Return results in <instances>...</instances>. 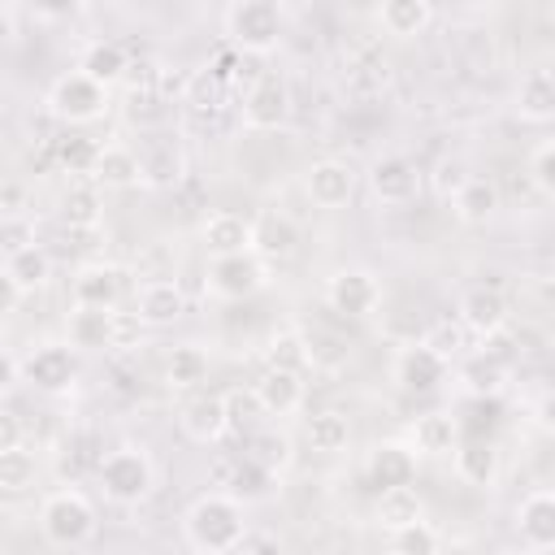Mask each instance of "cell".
I'll return each mask as SVG.
<instances>
[{"instance_id": "7dc6e473", "label": "cell", "mask_w": 555, "mask_h": 555, "mask_svg": "<svg viewBox=\"0 0 555 555\" xmlns=\"http://www.w3.org/2000/svg\"><path fill=\"white\" fill-rule=\"evenodd\" d=\"M35 17H48V22H61V17H74L82 9V0H26Z\"/></svg>"}, {"instance_id": "60d3db41", "label": "cell", "mask_w": 555, "mask_h": 555, "mask_svg": "<svg viewBox=\"0 0 555 555\" xmlns=\"http://www.w3.org/2000/svg\"><path fill=\"white\" fill-rule=\"evenodd\" d=\"M264 364L304 373V369L312 364V360H308V343H304V334H295V330H278V334L269 338V347H264Z\"/></svg>"}, {"instance_id": "8992f818", "label": "cell", "mask_w": 555, "mask_h": 555, "mask_svg": "<svg viewBox=\"0 0 555 555\" xmlns=\"http://www.w3.org/2000/svg\"><path fill=\"white\" fill-rule=\"evenodd\" d=\"M48 113L61 121V126H91L108 113V87L87 78L82 69H69L61 74L52 87H48Z\"/></svg>"}, {"instance_id": "5b68a950", "label": "cell", "mask_w": 555, "mask_h": 555, "mask_svg": "<svg viewBox=\"0 0 555 555\" xmlns=\"http://www.w3.org/2000/svg\"><path fill=\"white\" fill-rule=\"evenodd\" d=\"M17 373H22V382L35 386L39 395L61 399V395H69V390L78 386L82 360H78V347H69V343H39V347H30V351L17 360Z\"/></svg>"}, {"instance_id": "f546056e", "label": "cell", "mask_w": 555, "mask_h": 555, "mask_svg": "<svg viewBox=\"0 0 555 555\" xmlns=\"http://www.w3.org/2000/svg\"><path fill=\"white\" fill-rule=\"evenodd\" d=\"M455 377H460L464 395H499L503 382H507V364H503L494 351L481 347V351H468V356L460 360Z\"/></svg>"}, {"instance_id": "7bdbcfd3", "label": "cell", "mask_w": 555, "mask_h": 555, "mask_svg": "<svg viewBox=\"0 0 555 555\" xmlns=\"http://www.w3.org/2000/svg\"><path fill=\"white\" fill-rule=\"evenodd\" d=\"M95 152H100V143L87 139V134H65V139L56 143V160H61V169H69V173H78V178H91Z\"/></svg>"}, {"instance_id": "ac0fdd59", "label": "cell", "mask_w": 555, "mask_h": 555, "mask_svg": "<svg viewBox=\"0 0 555 555\" xmlns=\"http://www.w3.org/2000/svg\"><path fill=\"white\" fill-rule=\"evenodd\" d=\"M451 464H455V477L473 490H490L499 481V447L494 438H481V434H460L455 447H451Z\"/></svg>"}, {"instance_id": "836d02e7", "label": "cell", "mask_w": 555, "mask_h": 555, "mask_svg": "<svg viewBox=\"0 0 555 555\" xmlns=\"http://www.w3.org/2000/svg\"><path fill=\"white\" fill-rule=\"evenodd\" d=\"M39 481V455L22 442L0 447V494H26Z\"/></svg>"}, {"instance_id": "6da1fadb", "label": "cell", "mask_w": 555, "mask_h": 555, "mask_svg": "<svg viewBox=\"0 0 555 555\" xmlns=\"http://www.w3.org/2000/svg\"><path fill=\"white\" fill-rule=\"evenodd\" d=\"M243 512H247V507H243L234 494H225V490L199 494V499L186 507V516H182V538H186V546L199 551V555H225V551H234V542H238L243 529H247V516H243Z\"/></svg>"}, {"instance_id": "f35d334b", "label": "cell", "mask_w": 555, "mask_h": 555, "mask_svg": "<svg viewBox=\"0 0 555 555\" xmlns=\"http://www.w3.org/2000/svg\"><path fill=\"white\" fill-rule=\"evenodd\" d=\"M499 421H503V403H499V395H464V403H460V412H455L460 434L494 438Z\"/></svg>"}, {"instance_id": "681fc988", "label": "cell", "mask_w": 555, "mask_h": 555, "mask_svg": "<svg viewBox=\"0 0 555 555\" xmlns=\"http://www.w3.org/2000/svg\"><path fill=\"white\" fill-rule=\"evenodd\" d=\"M282 542L273 538V533H251V529H243V538L234 542V551L238 555H251V551H278Z\"/></svg>"}, {"instance_id": "8fae6325", "label": "cell", "mask_w": 555, "mask_h": 555, "mask_svg": "<svg viewBox=\"0 0 555 555\" xmlns=\"http://www.w3.org/2000/svg\"><path fill=\"white\" fill-rule=\"evenodd\" d=\"M325 304L351 321L373 317L382 308V282L373 269H334L325 278Z\"/></svg>"}, {"instance_id": "816d5d0a", "label": "cell", "mask_w": 555, "mask_h": 555, "mask_svg": "<svg viewBox=\"0 0 555 555\" xmlns=\"http://www.w3.org/2000/svg\"><path fill=\"white\" fill-rule=\"evenodd\" d=\"M17 299H22V291H17V282L9 278V269L0 264V317H4V312H13V308H17Z\"/></svg>"}, {"instance_id": "d590c367", "label": "cell", "mask_w": 555, "mask_h": 555, "mask_svg": "<svg viewBox=\"0 0 555 555\" xmlns=\"http://www.w3.org/2000/svg\"><path fill=\"white\" fill-rule=\"evenodd\" d=\"M421 516H425V503H421V494H416V481L377 494V525H382L386 533H395V529H403V525H412V520H421Z\"/></svg>"}, {"instance_id": "b9f144b4", "label": "cell", "mask_w": 555, "mask_h": 555, "mask_svg": "<svg viewBox=\"0 0 555 555\" xmlns=\"http://www.w3.org/2000/svg\"><path fill=\"white\" fill-rule=\"evenodd\" d=\"M390 546H395L399 555H434V551L442 546V538H438V529L421 516V520H412V525L395 529V533H390Z\"/></svg>"}, {"instance_id": "44dd1931", "label": "cell", "mask_w": 555, "mask_h": 555, "mask_svg": "<svg viewBox=\"0 0 555 555\" xmlns=\"http://www.w3.org/2000/svg\"><path fill=\"white\" fill-rule=\"evenodd\" d=\"M221 490L234 494L243 507L269 503V499L278 494V473L264 468V464L251 460V455H234V460H230V473H225V481H221Z\"/></svg>"}, {"instance_id": "ffe728a7", "label": "cell", "mask_w": 555, "mask_h": 555, "mask_svg": "<svg viewBox=\"0 0 555 555\" xmlns=\"http://www.w3.org/2000/svg\"><path fill=\"white\" fill-rule=\"evenodd\" d=\"M126 295V273L117 264L91 260L74 273V304H91V308H117Z\"/></svg>"}, {"instance_id": "d6a6232c", "label": "cell", "mask_w": 555, "mask_h": 555, "mask_svg": "<svg viewBox=\"0 0 555 555\" xmlns=\"http://www.w3.org/2000/svg\"><path fill=\"white\" fill-rule=\"evenodd\" d=\"M429 17H434V4H429V0H382V4H377V22H382V30L395 35V39L421 35V30L429 26Z\"/></svg>"}, {"instance_id": "c3c4849f", "label": "cell", "mask_w": 555, "mask_h": 555, "mask_svg": "<svg viewBox=\"0 0 555 555\" xmlns=\"http://www.w3.org/2000/svg\"><path fill=\"white\" fill-rule=\"evenodd\" d=\"M22 243H35V234H30V225L17 217V221H0V247L4 251H13V247H22Z\"/></svg>"}, {"instance_id": "8d00e7d4", "label": "cell", "mask_w": 555, "mask_h": 555, "mask_svg": "<svg viewBox=\"0 0 555 555\" xmlns=\"http://www.w3.org/2000/svg\"><path fill=\"white\" fill-rule=\"evenodd\" d=\"M186 173V160L173 143H152L147 152H139V182L143 186H173Z\"/></svg>"}, {"instance_id": "d6986e66", "label": "cell", "mask_w": 555, "mask_h": 555, "mask_svg": "<svg viewBox=\"0 0 555 555\" xmlns=\"http://www.w3.org/2000/svg\"><path fill=\"white\" fill-rule=\"evenodd\" d=\"M364 481L373 494L395 490V486H412L416 481V451L412 442H377L364 460Z\"/></svg>"}, {"instance_id": "e575fe53", "label": "cell", "mask_w": 555, "mask_h": 555, "mask_svg": "<svg viewBox=\"0 0 555 555\" xmlns=\"http://www.w3.org/2000/svg\"><path fill=\"white\" fill-rule=\"evenodd\" d=\"M165 382L173 390H199L208 382V351L195 343H182L165 356Z\"/></svg>"}, {"instance_id": "f907efd6", "label": "cell", "mask_w": 555, "mask_h": 555, "mask_svg": "<svg viewBox=\"0 0 555 555\" xmlns=\"http://www.w3.org/2000/svg\"><path fill=\"white\" fill-rule=\"evenodd\" d=\"M17 382H22V373H17V360H13V356H9V347L0 343V399H4V395H9Z\"/></svg>"}, {"instance_id": "e0dca14e", "label": "cell", "mask_w": 555, "mask_h": 555, "mask_svg": "<svg viewBox=\"0 0 555 555\" xmlns=\"http://www.w3.org/2000/svg\"><path fill=\"white\" fill-rule=\"evenodd\" d=\"M130 312L139 317V325L165 330V325H173L186 312V295H182V286L173 278H147V282H139Z\"/></svg>"}, {"instance_id": "603a6c76", "label": "cell", "mask_w": 555, "mask_h": 555, "mask_svg": "<svg viewBox=\"0 0 555 555\" xmlns=\"http://www.w3.org/2000/svg\"><path fill=\"white\" fill-rule=\"evenodd\" d=\"M516 117L529 126H546L555 117V74L546 65L525 69L516 82Z\"/></svg>"}, {"instance_id": "277c9868", "label": "cell", "mask_w": 555, "mask_h": 555, "mask_svg": "<svg viewBox=\"0 0 555 555\" xmlns=\"http://www.w3.org/2000/svg\"><path fill=\"white\" fill-rule=\"evenodd\" d=\"M286 9L282 0H234L225 9V39L247 56H269L282 43Z\"/></svg>"}, {"instance_id": "7c38bea8", "label": "cell", "mask_w": 555, "mask_h": 555, "mask_svg": "<svg viewBox=\"0 0 555 555\" xmlns=\"http://www.w3.org/2000/svg\"><path fill=\"white\" fill-rule=\"evenodd\" d=\"M178 425L195 447H217L234 425L230 421V395H212V390L191 395L178 412Z\"/></svg>"}, {"instance_id": "ba28073f", "label": "cell", "mask_w": 555, "mask_h": 555, "mask_svg": "<svg viewBox=\"0 0 555 555\" xmlns=\"http://www.w3.org/2000/svg\"><path fill=\"white\" fill-rule=\"evenodd\" d=\"M390 377H395V386H399L403 395L425 399V395H438V390L447 386V377H451V360H447L442 351H434L425 338H408V343L395 351Z\"/></svg>"}, {"instance_id": "d4e9b609", "label": "cell", "mask_w": 555, "mask_h": 555, "mask_svg": "<svg viewBox=\"0 0 555 555\" xmlns=\"http://www.w3.org/2000/svg\"><path fill=\"white\" fill-rule=\"evenodd\" d=\"M91 182L104 191H126L139 186V152L126 143H100L95 165H91Z\"/></svg>"}, {"instance_id": "4316f807", "label": "cell", "mask_w": 555, "mask_h": 555, "mask_svg": "<svg viewBox=\"0 0 555 555\" xmlns=\"http://www.w3.org/2000/svg\"><path fill=\"white\" fill-rule=\"evenodd\" d=\"M447 199H451V208H455V217H460L464 225H486V221L494 217V208H499V186H494L490 178L468 173Z\"/></svg>"}, {"instance_id": "3957f363", "label": "cell", "mask_w": 555, "mask_h": 555, "mask_svg": "<svg viewBox=\"0 0 555 555\" xmlns=\"http://www.w3.org/2000/svg\"><path fill=\"white\" fill-rule=\"evenodd\" d=\"M95 486H100V494H104L113 507H134V503H143V499L152 494V486H156V464H152V455H147L143 447L121 442V447H113V451L100 455V464H95Z\"/></svg>"}, {"instance_id": "74e56055", "label": "cell", "mask_w": 555, "mask_h": 555, "mask_svg": "<svg viewBox=\"0 0 555 555\" xmlns=\"http://www.w3.org/2000/svg\"><path fill=\"white\" fill-rule=\"evenodd\" d=\"M61 217H65L69 230H95L100 217H104L100 186H95V182H74V186L61 195Z\"/></svg>"}, {"instance_id": "9a60e30c", "label": "cell", "mask_w": 555, "mask_h": 555, "mask_svg": "<svg viewBox=\"0 0 555 555\" xmlns=\"http://www.w3.org/2000/svg\"><path fill=\"white\" fill-rule=\"evenodd\" d=\"M304 395H308V386H304V373H295V369L264 364V373L251 382V403L264 416H295L304 408Z\"/></svg>"}, {"instance_id": "7402d4cb", "label": "cell", "mask_w": 555, "mask_h": 555, "mask_svg": "<svg viewBox=\"0 0 555 555\" xmlns=\"http://www.w3.org/2000/svg\"><path fill=\"white\" fill-rule=\"evenodd\" d=\"M113 330H117V308L74 304V312L65 321L69 347H78V351H108L113 347Z\"/></svg>"}, {"instance_id": "ab89813d", "label": "cell", "mask_w": 555, "mask_h": 555, "mask_svg": "<svg viewBox=\"0 0 555 555\" xmlns=\"http://www.w3.org/2000/svg\"><path fill=\"white\" fill-rule=\"evenodd\" d=\"M243 455H251V460H260L264 468H273L278 477L295 464V442L286 438V434H278V429H260V434H251L247 438V451Z\"/></svg>"}, {"instance_id": "1f68e13d", "label": "cell", "mask_w": 555, "mask_h": 555, "mask_svg": "<svg viewBox=\"0 0 555 555\" xmlns=\"http://www.w3.org/2000/svg\"><path fill=\"white\" fill-rule=\"evenodd\" d=\"M455 438H460L455 412H425L412 425V451L416 455H451Z\"/></svg>"}, {"instance_id": "2e32d148", "label": "cell", "mask_w": 555, "mask_h": 555, "mask_svg": "<svg viewBox=\"0 0 555 555\" xmlns=\"http://www.w3.org/2000/svg\"><path fill=\"white\" fill-rule=\"evenodd\" d=\"M516 533H520V546L533 555L555 546V490L551 486H538L516 503Z\"/></svg>"}, {"instance_id": "7a4b0ae2", "label": "cell", "mask_w": 555, "mask_h": 555, "mask_svg": "<svg viewBox=\"0 0 555 555\" xmlns=\"http://www.w3.org/2000/svg\"><path fill=\"white\" fill-rule=\"evenodd\" d=\"M95 529H100V512H95V503L82 490L61 486V490L43 494V503H39V533H43L48 546L82 551L95 538Z\"/></svg>"}, {"instance_id": "30bf717a", "label": "cell", "mask_w": 555, "mask_h": 555, "mask_svg": "<svg viewBox=\"0 0 555 555\" xmlns=\"http://www.w3.org/2000/svg\"><path fill=\"white\" fill-rule=\"evenodd\" d=\"M369 195L377 199V204H386V208H403V204H412L416 195H421V169H416V160L412 156H403V152H382L373 165H369Z\"/></svg>"}, {"instance_id": "4dcf8cb0", "label": "cell", "mask_w": 555, "mask_h": 555, "mask_svg": "<svg viewBox=\"0 0 555 555\" xmlns=\"http://www.w3.org/2000/svg\"><path fill=\"white\" fill-rule=\"evenodd\" d=\"M304 438H308L312 451L338 455V451H347V442H351V421H347V412H338V408L312 412V416L304 421Z\"/></svg>"}, {"instance_id": "bcb514c9", "label": "cell", "mask_w": 555, "mask_h": 555, "mask_svg": "<svg viewBox=\"0 0 555 555\" xmlns=\"http://www.w3.org/2000/svg\"><path fill=\"white\" fill-rule=\"evenodd\" d=\"M464 178H468V173H464V165H460V160H451V156H442V160L434 165V186H438V195H451Z\"/></svg>"}, {"instance_id": "f1b7e54d", "label": "cell", "mask_w": 555, "mask_h": 555, "mask_svg": "<svg viewBox=\"0 0 555 555\" xmlns=\"http://www.w3.org/2000/svg\"><path fill=\"white\" fill-rule=\"evenodd\" d=\"M4 269L17 282L22 295H35V291H43L52 282V256L39 243H22V247L4 251Z\"/></svg>"}, {"instance_id": "cb8c5ba5", "label": "cell", "mask_w": 555, "mask_h": 555, "mask_svg": "<svg viewBox=\"0 0 555 555\" xmlns=\"http://www.w3.org/2000/svg\"><path fill=\"white\" fill-rule=\"evenodd\" d=\"M299 247V225L286 217V212H260L251 221V251L260 260H291Z\"/></svg>"}, {"instance_id": "484cf974", "label": "cell", "mask_w": 555, "mask_h": 555, "mask_svg": "<svg viewBox=\"0 0 555 555\" xmlns=\"http://www.w3.org/2000/svg\"><path fill=\"white\" fill-rule=\"evenodd\" d=\"M199 243H204L208 256L247 251V247H251V221L238 217V212H230V208H221V212L204 217V225H199Z\"/></svg>"}, {"instance_id": "4fadbf2b", "label": "cell", "mask_w": 555, "mask_h": 555, "mask_svg": "<svg viewBox=\"0 0 555 555\" xmlns=\"http://www.w3.org/2000/svg\"><path fill=\"white\" fill-rule=\"evenodd\" d=\"M507 317H512V308H507V295L499 291V286H468L464 295H460V304H455V321L468 330V334H477V338H494V334H503L507 330Z\"/></svg>"}, {"instance_id": "ee69618b", "label": "cell", "mask_w": 555, "mask_h": 555, "mask_svg": "<svg viewBox=\"0 0 555 555\" xmlns=\"http://www.w3.org/2000/svg\"><path fill=\"white\" fill-rule=\"evenodd\" d=\"M529 182H533V191H538L542 199L555 195V143H551V139H542V143L529 152Z\"/></svg>"}, {"instance_id": "5bb4252c", "label": "cell", "mask_w": 555, "mask_h": 555, "mask_svg": "<svg viewBox=\"0 0 555 555\" xmlns=\"http://www.w3.org/2000/svg\"><path fill=\"white\" fill-rule=\"evenodd\" d=\"M304 191H308V199L317 208H330V212L334 208H347L351 195H356V169L347 160H338V156H321V160L308 165Z\"/></svg>"}, {"instance_id": "83f0119b", "label": "cell", "mask_w": 555, "mask_h": 555, "mask_svg": "<svg viewBox=\"0 0 555 555\" xmlns=\"http://www.w3.org/2000/svg\"><path fill=\"white\" fill-rule=\"evenodd\" d=\"M78 69H82L87 78L113 87V82L126 78L130 56H126V48H121L117 39H91V43H82V52H78Z\"/></svg>"}, {"instance_id": "f6af8a7d", "label": "cell", "mask_w": 555, "mask_h": 555, "mask_svg": "<svg viewBox=\"0 0 555 555\" xmlns=\"http://www.w3.org/2000/svg\"><path fill=\"white\" fill-rule=\"evenodd\" d=\"M464 334H468V330H464L460 321H455V325H451V321H438V325L425 334V343H429L434 351H442L447 360H455V356H464Z\"/></svg>"}, {"instance_id": "f5cc1de1", "label": "cell", "mask_w": 555, "mask_h": 555, "mask_svg": "<svg viewBox=\"0 0 555 555\" xmlns=\"http://www.w3.org/2000/svg\"><path fill=\"white\" fill-rule=\"evenodd\" d=\"M9 442H17V421L0 412V447H9Z\"/></svg>"}, {"instance_id": "9c48e42d", "label": "cell", "mask_w": 555, "mask_h": 555, "mask_svg": "<svg viewBox=\"0 0 555 555\" xmlns=\"http://www.w3.org/2000/svg\"><path fill=\"white\" fill-rule=\"evenodd\" d=\"M238 117L247 130H282L291 121V87L282 74L264 69L247 91H243V104H238Z\"/></svg>"}, {"instance_id": "52a82bcc", "label": "cell", "mask_w": 555, "mask_h": 555, "mask_svg": "<svg viewBox=\"0 0 555 555\" xmlns=\"http://www.w3.org/2000/svg\"><path fill=\"white\" fill-rule=\"evenodd\" d=\"M269 286V260H260L251 247L247 251H230V256H208V278H204V291L212 299H251Z\"/></svg>"}, {"instance_id": "db71d44e", "label": "cell", "mask_w": 555, "mask_h": 555, "mask_svg": "<svg viewBox=\"0 0 555 555\" xmlns=\"http://www.w3.org/2000/svg\"><path fill=\"white\" fill-rule=\"evenodd\" d=\"M0 343H4V317H0Z\"/></svg>"}]
</instances>
